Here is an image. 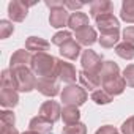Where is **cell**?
Instances as JSON below:
<instances>
[{
	"instance_id": "obj_22",
	"label": "cell",
	"mask_w": 134,
	"mask_h": 134,
	"mask_svg": "<svg viewBox=\"0 0 134 134\" xmlns=\"http://www.w3.org/2000/svg\"><path fill=\"white\" fill-rule=\"evenodd\" d=\"M68 27L71 30H74V32H79V30L88 27V16L85 13H81V11L71 13L70 21H68Z\"/></svg>"
},
{
	"instance_id": "obj_33",
	"label": "cell",
	"mask_w": 134,
	"mask_h": 134,
	"mask_svg": "<svg viewBox=\"0 0 134 134\" xmlns=\"http://www.w3.org/2000/svg\"><path fill=\"white\" fill-rule=\"evenodd\" d=\"M120 131H121V134H134V117L126 118V120L121 123Z\"/></svg>"
},
{
	"instance_id": "obj_30",
	"label": "cell",
	"mask_w": 134,
	"mask_h": 134,
	"mask_svg": "<svg viewBox=\"0 0 134 134\" xmlns=\"http://www.w3.org/2000/svg\"><path fill=\"white\" fill-rule=\"evenodd\" d=\"M2 88L16 90V87H14V79H13V73H11L10 68L2 71ZM16 92H18V90H16Z\"/></svg>"
},
{
	"instance_id": "obj_40",
	"label": "cell",
	"mask_w": 134,
	"mask_h": 134,
	"mask_svg": "<svg viewBox=\"0 0 134 134\" xmlns=\"http://www.w3.org/2000/svg\"><path fill=\"white\" fill-rule=\"evenodd\" d=\"M117 134H120V132H117Z\"/></svg>"
},
{
	"instance_id": "obj_19",
	"label": "cell",
	"mask_w": 134,
	"mask_h": 134,
	"mask_svg": "<svg viewBox=\"0 0 134 134\" xmlns=\"http://www.w3.org/2000/svg\"><path fill=\"white\" fill-rule=\"evenodd\" d=\"M19 103V95L16 90L11 88H2L0 92V104L3 109H13Z\"/></svg>"
},
{
	"instance_id": "obj_23",
	"label": "cell",
	"mask_w": 134,
	"mask_h": 134,
	"mask_svg": "<svg viewBox=\"0 0 134 134\" xmlns=\"http://www.w3.org/2000/svg\"><path fill=\"white\" fill-rule=\"evenodd\" d=\"M62 118H63V123L65 125L79 123V118H81L79 107H76V106H65L62 109Z\"/></svg>"
},
{
	"instance_id": "obj_18",
	"label": "cell",
	"mask_w": 134,
	"mask_h": 134,
	"mask_svg": "<svg viewBox=\"0 0 134 134\" xmlns=\"http://www.w3.org/2000/svg\"><path fill=\"white\" fill-rule=\"evenodd\" d=\"M81 44L76 41V40H71L70 43H66V44H63L62 47H60V55L63 57V58H66V60H77L79 58V55H81Z\"/></svg>"
},
{
	"instance_id": "obj_27",
	"label": "cell",
	"mask_w": 134,
	"mask_h": 134,
	"mask_svg": "<svg viewBox=\"0 0 134 134\" xmlns=\"http://www.w3.org/2000/svg\"><path fill=\"white\" fill-rule=\"evenodd\" d=\"M71 40H73V35H71V32H68V30H62V32H57V33L52 36V44H54V46H58V47H62L63 44L70 43Z\"/></svg>"
},
{
	"instance_id": "obj_7",
	"label": "cell",
	"mask_w": 134,
	"mask_h": 134,
	"mask_svg": "<svg viewBox=\"0 0 134 134\" xmlns=\"http://www.w3.org/2000/svg\"><path fill=\"white\" fill-rule=\"evenodd\" d=\"M40 115L44 117L46 120L55 123V121H58L62 118V107H60V104L57 101H52V99L44 101L41 104V107H40Z\"/></svg>"
},
{
	"instance_id": "obj_38",
	"label": "cell",
	"mask_w": 134,
	"mask_h": 134,
	"mask_svg": "<svg viewBox=\"0 0 134 134\" xmlns=\"http://www.w3.org/2000/svg\"><path fill=\"white\" fill-rule=\"evenodd\" d=\"M0 134H19V131L14 126H8V128H0Z\"/></svg>"
},
{
	"instance_id": "obj_24",
	"label": "cell",
	"mask_w": 134,
	"mask_h": 134,
	"mask_svg": "<svg viewBox=\"0 0 134 134\" xmlns=\"http://www.w3.org/2000/svg\"><path fill=\"white\" fill-rule=\"evenodd\" d=\"M120 18L126 24H134V0H125L121 3Z\"/></svg>"
},
{
	"instance_id": "obj_13",
	"label": "cell",
	"mask_w": 134,
	"mask_h": 134,
	"mask_svg": "<svg viewBox=\"0 0 134 134\" xmlns=\"http://www.w3.org/2000/svg\"><path fill=\"white\" fill-rule=\"evenodd\" d=\"M32 60H33V55L27 49H18L10 58V68L13 70V68H21V66L32 65Z\"/></svg>"
},
{
	"instance_id": "obj_17",
	"label": "cell",
	"mask_w": 134,
	"mask_h": 134,
	"mask_svg": "<svg viewBox=\"0 0 134 134\" xmlns=\"http://www.w3.org/2000/svg\"><path fill=\"white\" fill-rule=\"evenodd\" d=\"M96 38H98L96 36V30L93 27H90V25L85 27V29H82V30H79V32H76V41L81 46H85V47L95 44L98 41Z\"/></svg>"
},
{
	"instance_id": "obj_26",
	"label": "cell",
	"mask_w": 134,
	"mask_h": 134,
	"mask_svg": "<svg viewBox=\"0 0 134 134\" xmlns=\"http://www.w3.org/2000/svg\"><path fill=\"white\" fill-rule=\"evenodd\" d=\"M90 98H92V101L95 103V104H109L114 98L109 95V93H106L103 88H98V90H95L92 95H90Z\"/></svg>"
},
{
	"instance_id": "obj_39",
	"label": "cell",
	"mask_w": 134,
	"mask_h": 134,
	"mask_svg": "<svg viewBox=\"0 0 134 134\" xmlns=\"http://www.w3.org/2000/svg\"><path fill=\"white\" fill-rule=\"evenodd\" d=\"M22 134H38L36 131H32V129H29V131H24Z\"/></svg>"
},
{
	"instance_id": "obj_5",
	"label": "cell",
	"mask_w": 134,
	"mask_h": 134,
	"mask_svg": "<svg viewBox=\"0 0 134 134\" xmlns=\"http://www.w3.org/2000/svg\"><path fill=\"white\" fill-rule=\"evenodd\" d=\"M36 2H22V0H13L8 3V16L13 22H22L27 14L29 8L33 7Z\"/></svg>"
},
{
	"instance_id": "obj_29",
	"label": "cell",
	"mask_w": 134,
	"mask_h": 134,
	"mask_svg": "<svg viewBox=\"0 0 134 134\" xmlns=\"http://www.w3.org/2000/svg\"><path fill=\"white\" fill-rule=\"evenodd\" d=\"M62 134H87V126L84 123H74V125H66L62 131Z\"/></svg>"
},
{
	"instance_id": "obj_21",
	"label": "cell",
	"mask_w": 134,
	"mask_h": 134,
	"mask_svg": "<svg viewBox=\"0 0 134 134\" xmlns=\"http://www.w3.org/2000/svg\"><path fill=\"white\" fill-rule=\"evenodd\" d=\"M118 40H120V29H115V30L101 33L99 38H98V43L101 44V47L110 49V47H114V46L118 44Z\"/></svg>"
},
{
	"instance_id": "obj_9",
	"label": "cell",
	"mask_w": 134,
	"mask_h": 134,
	"mask_svg": "<svg viewBox=\"0 0 134 134\" xmlns=\"http://www.w3.org/2000/svg\"><path fill=\"white\" fill-rule=\"evenodd\" d=\"M36 90L47 98H54L58 93H62L60 85L55 79H38L36 81Z\"/></svg>"
},
{
	"instance_id": "obj_12",
	"label": "cell",
	"mask_w": 134,
	"mask_h": 134,
	"mask_svg": "<svg viewBox=\"0 0 134 134\" xmlns=\"http://www.w3.org/2000/svg\"><path fill=\"white\" fill-rule=\"evenodd\" d=\"M49 47H51V44H49L44 38H40V36H29V38L25 40V49H27L30 54H33V55H36V54H47Z\"/></svg>"
},
{
	"instance_id": "obj_15",
	"label": "cell",
	"mask_w": 134,
	"mask_h": 134,
	"mask_svg": "<svg viewBox=\"0 0 134 134\" xmlns=\"http://www.w3.org/2000/svg\"><path fill=\"white\" fill-rule=\"evenodd\" d=\"M95 24H96V27H98V30H99L101 33L115 30V29H118V25H120V24H118V19H117L112 13H107V14H103V16L96 18V19H95Z\"/></svg>"
},
{
	"instance_id": "obj_32",
	"label": "cell",
	"mask_w": 134,
	"mask_h": 134,
	"mask_svg": "<svg viewBox=\"0 0 134 134\" xmlns=\"http://www.w3.org/2000/svg\"><path fill=\"white\" fill-rule=\"evenodd\" d=\"M123 79H125V82H126L128 87L134 88V63L128 65L126 68L123 70Z\"/></svg>"
},
{
	"instance_id": "obj_14",
	"label": "cell",
	"mask_w": 134,
	"mask_h": 134,
	"mask_svg": "<svg viewBox=\"0 0 134 134\" xmlns=\"http://www.w3.org/2000/svg\"><path fill=\"white\" fill-rule=\"evenodd\" d=\"M52 125H54V123L49 121V120H46L44 117L36 115V117H33V118L29 121V129L36 131L38 134H54V132H52V128H54Z\"/></svg>"
},
{
	"instance_id": "obj_34",
	"label": "cell",
	"mask_w": 134,
	"mask_h": 134,
	"mask_svg": "<svg viewBox=\"0 0 134 134\" xmlns=\"http://www.w3.org/2000/svg\"><path fill=\"white\" fill-rule=\"evenodd\" d=\"M84 2H76V0H65V8L68 11H73V13H77L79 10L84 8Z\"/></svg>"
},
{
	"instance_id": "obj_37",
	"label": "cell",
	"mask_w": 134,
	"mask_h": 134,
	"mask_svg": "<svg viewBox=\"0 0 134 134\" xmlns=\"http://www.w3.org/2000/svg\"><path fill=\"white\" fill-rule=\"evenodd\" d=\"M44 5L49 10H55V8H63L65 7V2H63V0H46Z\"/></svg>"
},
{
	"instance_id": "obj_1",
	"label": "cell",
	"mask_w": 134,
	"mask_h": 134,
	"mask_svg": "<svg viewBox=\"0 0 134 134\" xmlns=\"http://www.w3.org/2000/svg\"><path fill=\"white\" fill-rule=\"evenodd\" d=\"M30 70L38 79H57L58 73V58L51 54H36L33 55Z\"/></svg>"
},
{
	"instance_id": "obj_11",
	"label": "cell",
	"mask_w": 134,
	"mask_h": 134,
	"mask_svg": "<svg viewBox=\"0 0 134 134\" xmlns=\"http://www.w3.org/2000/svg\"><path fill=\"white\" fill-rule=\"evenodd\" d=\"M70 16H71L70 11L66 10L65 7H63V8L51 10V13H49V24H51V27H54V29L65 27V25H68Z\"/></svg>"
},
{
	"instance_id": "obj_16",
	"label": "cell",
	"mask_w": 134,
	"mask_h": 134,
	"mask_svg": "<svg viewBox=\"0 0 134 134\" xmlns=\"http://www.w3.org/2000/svg\"><path fill=\"white\" fill-rule=\"evenodd\" d=\"M112 11H114V3L109 2V0H95V2L90 3V16L93 19H96L103 14L112 13Z\"/></svg>"
},
{
	"instance_id": "obj_25",
	"label": "cell",
	"mask_w": 134,
	"mask_h": 134,
	"mask_svg": "<svg viewBox=\"0 0 134 134\" xmlns=\"http://www.w3.org/2000/svg\"><path fill=\"white\" fill-rule=\"evenodd\" d=\"M115 54L120 57V58H125V60H132L134 58V44H129L126 41L120 43L115 46Z\"/></svg>"
},
{
	"instance_id": "obj_3",
	"label": "cell",
	"mask_w": 134,
	"mask_h": 134,
	"mask_svg": "<svg viewBox=\"0 0 134 134\" xmlns=\"http://www.w3.org/2000/svg\"><path fill=\"white\" fill-rule=\"evenodd\" d=\"M88 95H87V90L81 85H76V84H71L68 87H65L60 93V99L65 106H82L85 101H87Z\"/></svg>"
},
{
	"instance_id": "obj_20",
	"label": "cell",
	"mask_w": 134,
	"mask_h": 134,
	"mask_svg": "<svg viewBox=\"0 0 134 134\" xmlns=\"http://www.w3.org/2000/svg\"><path fill=\"white\" fill-rule=\"evenodd\" d=\"M98 76H99L101 84H103L104 81H107V79H110V77L120 76V68H118V65H117L115 62H110V60L103 62V66H101Z\"/></svg>"
},
{
	"instance_id": "obj_31",
	"label": "cell",
	"mask_w": 134,
	"mask_h": 134,
	"mask_svg": "<svg viewBox=\"0 0 134 134\" xmlns=\"http://www.w3.org/2000/svg\"><path fill=\"white\" fill-rule=\"evenodd\" d=\"M14 32V25H13V22H10V21H0V38L2 40H7L11 33Z\"/></svg>"
},
{
	"instance_id": "obj_6",
	"label": "cell",
	"mask_w": 134,
	"mask_h": 134,
	"mask_svg": "<svg viewBox=\"0 0 134 134\" xmlns=\"http://www.w3.org/2000/svg\"><path fill=\"white\" fill-rule=\"evenodd\" d=\"M76 77H79V73L76 71L74 65L73 63H68L65 60H58V73H57V79L62 81L63 84H74L76 82Z\"/></svg>"
},
{
	"instance_id": "obj_28",
	"label": "cell",
	"mask_w": 134,
	"mask_h": 134,
	"mask_svg": "<svg viewBox=\"0 0 134 134\" xmlns=\"http://www.w3.org/2000/svg\"><path fill=\"white\" fill-rule=\"evenodd\" d=\"M16 123V115L13 110L10 109H5L0 112V125H2V128H8V126H14Z\"/></svg>"
},
{
	"instance_id": "obj_36",
	"label": "cell",
	"mask_w": 134,
	"mask_h": 134,
	"mask_svg": "<svg viewBox=\"0 0 134 134\" xmlns=\"http://www.w3.org/2000/svg\"><path fill=\"white\" fill-rule=\"evenodd\" d=\"M117 132H118V129H117L115 126H112V125H104V126H101L99 129H96L95 134H117Z\"/></svg>"
},
{
	"instance_id": "obj_8",
	"label": "cell",
	"mask_w": 134,
	"mask_h": 134,
	"mask_svg": "<svg viewBox=\"0 0 134 134\" xmlns=\"http://www.w3.org/2000/svg\"><path fill=\"white\" fill-rule=\"evenodd\" d=\"M101 87H103V90H104L106 93H109V95L114 98V96H118V95H121V93L125 92L126 82H125L123 76H115V77H110V79L104 81V82L101 84Z\"/></svg>"
},
{
	"instance_id": "obj_2",
	"label": "cell",
	"mask_w": 134,
	"mask_h": 134,
	"mask_svg": "<svg viewBox=\"0 0 134 134\" xmlns=\"http://www.w3.org/2000/svg\"><path fill=\"white\" fill-rule=\"evenodd\" d=\"M11 70V68H10ZM13 79H14V87L18 92H32L36 88V81L38 77L33 74V71L27 66H21V68H13Z\"/></svg>"
},
{
	"instance_id": "obj_10",
	"label": "cell",
	"mask_w": 134,
	"mask_h": 134,
	"mask_svg": "<svg viewBox=\"0 0 134 134\" xmlns=\"http://www.w3.org/2000/svg\"><path fill=\"white\" fill-rule=\"evenodd\" d=\"M77 79H79V82H81V87H84L85 90H88V92H92V93L101 87V79H99V76L95 74V73H88V71L81 70Z\"/></svg>"
},
{
	"instance_id": "obj_4",
	"label": "cell",
	"mask_w": 134,
	"mask_h": 134,
	"mask_svg": "<svg viewBox=\"0 0 134 134\" xmlns=\"http://www.w3.org/2000/svg\"><path fill=\"white\" fill-rule=\"evenodd\" d=\"M81 65H82V70L84 71L98 74L99 70H101V66H103V57L99 54H96L95 51L87 49L81 55Z\"/></svg>"
},
{
	"instance_id": "obj_35",
	"label": "cell",
	"mask_w": 134,
	"mask_h": 134,
	"mask_svg": "<svg viewBox=\"0 0 134 134\" xmlns=\"http://www.w3.org/2000/svg\"><path fill=\"white\" fill-rule=\"evenodd\" d=\"M123 40L129 44H134V25L131 27H126L123 30Z\"/></svg>"
}]
</instances>
